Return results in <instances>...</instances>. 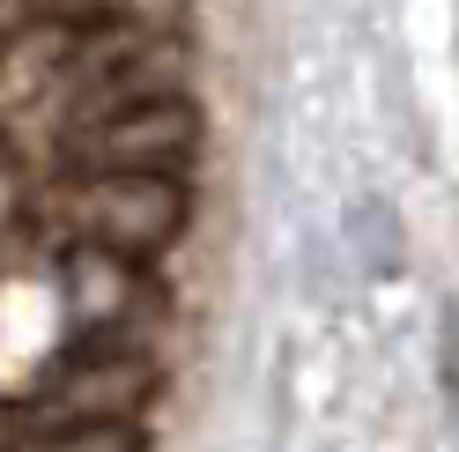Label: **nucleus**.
<instances>
[{
	"label": "nucleus",
	"instance_id": "obj_7",
	"mask_svg": "<svg viewBox=\"0 0 459 452\" xmlns=\"http://www.w3.org/2000/svg\"><path fill=\"white\" fill-rule=\"evenodd\" d=\"M22 438H30V422H15V408H0V452H15Z\"/></svg>",
	"mask_w": 459,
	"mask_h": 452
},
{
	"label": "nucleus",
	"instance_id": "obj_3",
	"mask_svg": "<svg viewBox=\"0 0 459 452\" xmlns=\"http://www.w3.org/2000/svg\"><path fill=\"white\" fill-rule=\"evenodd\" d=\"M156 393V363L126 334H90V349L52 363L45 378V415H141Z\"/></svg>",
	"mask_w": 459,
	"mask_h": 452
},
{
	"label": "nucleus",
	"instance_id": "obj_6",
	"mask_svg": "<svg viewBox=\"0 0 459 452\" xmlns=\"http://www.w3.org/2000/svg\"><path fill=\"white\" fill-rule=\"evenodd\" d=\"M104 22H126L134 38H170L186 22V0H97Z\"/></svg>",
	"mask_w": 459,
	"mask_h": 452
},
{
	"label": "nucleus",
	"instance_id": "obj_1",
	"mask_svg": "<svg viewBox=\"0 0 459 452\" xmlns=\"http://www.w3.org/2000/svg\"><path fill=\"white\" fill-rule=\"evenodd\" d=\"M186 215H193L186 171H97L82 193V238L126 252V260H156L186 230Z\"/></svg>",
	"mask_w": 459,
	"mask_h": 452
},
{
	"label": "nucleus",
	"instance_id": "obj_5",
	"mask_svg": "<svg viewBox=\"0 0 459 452\" xmlns=\"http://www.w3.org/2000/svg\"><path fill=\"white\" fill-rule=\"evenodd\" d=\"M38 452H149V430L134 415H67L38 438Z\"/></svg>",
	"mask_w": 459,
	"mask_h": 452
},
{
	"label": "nucleus",
	"instance_id": "obj_4",
	"mask_svg": "<svg viewBox=\"0 0 459 452\" xmlns=\"http://www.w3.org/2000/svg\"><path fill=\"white\" fill-rule=\"evenodd\" d=\"M60 282H67V304H74V319L90 326V334H126L134 312L149 304L141 260H126V252H111V245H90V238L67 245Z\"/></svg>",
	"mask_w": 459,
	"mask_h": 452
},
{
	"label": "nucleus",
	"instance_id": "obj_2",
	"mask_svg": "<svg viewBox=\"0 0 459 452\" xmlns=\"http://www.w3.org/2000/svg\"><path fill=\"white\" fill-rule=\"evenodd\" d=\"M82 156H90L97 171H186L200 156V111L178 90L104 104L90 119V134H82Z\"/></svg>",
	"mask_w": 459,
	"mask_h": 452
}]
</instances>
